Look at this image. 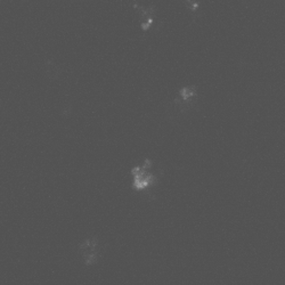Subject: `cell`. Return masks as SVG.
<instances>
[{"label":"cell","instance_id":"5b68a950","mask_svg":"<svg viewBox=\"0 0 285 285\" xmlns=\"http://www.w3.org/2000/svg\"><path fill=\"white\" fill-rule=\"evenodd\" d=\"M184 1L187 3V6H188V8L193 10V12H196L198 10V2H196V0H184Z\"/></svg>","mask_w":285,"mask_h":285},{"label":"cell","instance_id":"7a4b0ae2","mask_svg":"<svg viewBox=\"0 0 285 285\" xmlns=\"http://www.w3.org/2000/svg\"><path fill=\"white\" fill-rule=\"evenodd\" d=\"M80 258L86 266H94L102 257V245L96 237H88L78 246Z\"/></svg>","mask_w":285,"mask_h":285},{"label":"cell","instance_id":"277c9868","mask_svg":"<svg viewBox=\"0 0 285 285\" xmlns=\"http://www.w3.org/2000/svg\"><path fill=\"white\" fill-rule=\"evenodd\" d=\"M135 8L137 10V13L139 14L140 21H142V27L143 30L150 29L151 26H152L153 20H154V8L152 7H149V8H144L142 6H135Z\"/></svg>","mask_w":285,"mask_h":285},{"label":"cell","instance_id":"6da1fadb","mask_svg":"<svg viewBox=\"0 0 285 285\" xmlns=\"http://www.w3.org/2000/svg\"><path fill=\"white\" fill-rule=\"evenodd\" d=\"M160 176L153 160L144 159L142 162L132 165L130 170V182L135 192H149L159 182Z\"/></svg>","mask_w":285,"mask_h":285},{"label":"cell","instance_id":"3957f363","mask_svg":"<svg viewBox=\"0 0 285 285\" xmlns=\"http://www.w3.org/2000/svg\"><path fill=\"white\" fill-rule=\"evenodd\" d=\"M196 97V88L195 87H184L178 93V105L179 107L184 108L188 107L193 103Z\"/></svg>","mask_w":285,"mask_h":285}]
</instances>
